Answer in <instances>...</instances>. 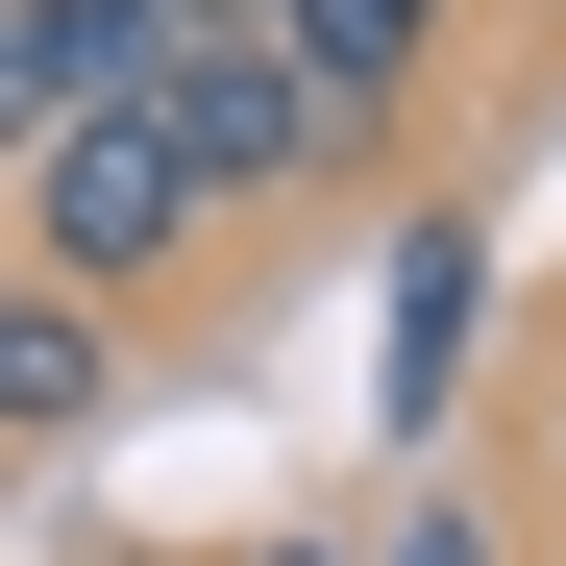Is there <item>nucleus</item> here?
Segmentation results:
<instances>
[{"label":"nucleus","mask_w":566,"mask_h":566,"mask_svg":"<svg viewBox=\"0 0 566 566\" xmlns=\"http://www.w3.org/2000/svg\"><path fill=\"white\" fill-rule=\"evenodd\" d=\"M271 50H296V99H321V148L369 172L419 124V74H443V0H271Z\"/></svg>","instance_id":"7ed1b4c3"},{"label":"nucleus","mask_w":566,"mask_h":566,"mask_svg":"<svg viewBox=\"0 0 566 566\" xmlns=\"http://www.w3.org/2000/svg\"><path fill=\"white\" fill-rule=\"evenodd\" d=\"M198 25H271V0H148V50H198Z\"/></svg>","instance_id":"423d86ee"},{"label":"nucleus","mask_w":566,"mask_h":566,"mask_svg":"<svg viewBox=\"0 0 566 566\" xmlns=\"http://www.w3.org/2000/svg\"><path fill=\"white\" fill-rule=\"evenodd\" d=\"M443 345H468V222H419V247H395V443L443 419Z\"/></svg>","instance_id":"39448f33"},{"label":"nucleus","mask_w":566,"mask_h":566,"mask_svg":"<svg viewBox=\"0 0 566 566\" xmlns=\"http://www.w3.org/2000/svg\"><path fill=\"white\" fill-rule=\"evenodd\" d=\"M0 271H25V247H0Z\"/></svg>","instance_id":"9d476101"},{"label":"nucleus","mask_w":566,"mask_h":566,"mask_svg":"<svg viewBox=\"0 0 566 566\" xmlns=\"http://www.w3.org/2000/svg\"><path fill=\"white\" fill-rule=\"evenodd\" d=\"M99 419H124V321L50 296V271H0V468H25V443H99Z\"/></svg>","instance_id":"20e7f679"},{"label":"nucleus","mask_w":566,"mask_h":566,"mask_svg":"<svg viewBox=\"0 0 566 566\" xmlns=\"http://www.w3.org/2000/svg\"><path fill=\"white\" fill-rule=\"evenodd\" d=\"M148 99H172V148H198V198L222 222H271V198H321V99H296V50H271V25H198V50H172L148 74Z\"/></svg>","instance_id":"f03ea898"},{"label":"nucleus","mask_w":566,"mask_h":566,"mask_svg":"<svg viewBox=\"0 0 566 566\" xmlns=\"http://www.w3.org/2000/svg\"><path fill=\"white\" fill-rule=\"evenodd\" d=\"M0 247H25L50 296H99V321H148L172 271L222 247V198H198V148H172V99H99V124H50L25 172H0Z\"/></svg>","instance_id":"f257e3e1"},{"label":"nucleus","mask_w":566,"mask_h":566,"mask_svg":"<svg viewBox=\"0 0 566 566\" xmlns=\"http://www.w3.org/2000/svg\"><path fill=\"white\" fill-rule=\"evenodd\" d=\"M443 25H468V0H443Z\"/></svg>","instance_id":"1a4fd4ad"},{"label":"nucleus","mask_w":566,"mask_h":566,"mask_svg":"<svg viewBox=\"0 0 566 566\" xmlns=\"http://www.w3.org/2000/svg\"><path fill=\"white\" fill-rule=\"evenodd\" d=\"M25 148H50V99H25V50H0V172H25Z\"/></svg>","instance_id":"0eeeda50"},{"label":"nucleus","mask_w":566,"mask_h":566,"mask_svg":"<svg viewBox=\"0 0 566 566\" xmlns=\"http://www.w3.org/2000/svg\"><path fill=\"white\" fill-rule=\"evenodd\" d=\"M395 566H493V517H419V542H395Z\"/></svg>","instance_id":"6e6552de"}]
</instances>
